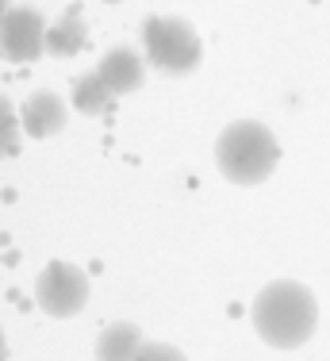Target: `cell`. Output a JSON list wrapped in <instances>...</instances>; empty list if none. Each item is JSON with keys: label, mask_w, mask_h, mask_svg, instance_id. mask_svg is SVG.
Wrapping results in <instances>:
<instances>
[{"label": "cell", "mask_w": 330, "mask_h": 361, "mask_svg": "<svg viewBox=\"0 0 330 361\" xmlns=\"http://www.w3.org/2000/svg\"><path fill=\"white\" fill-rule=\"evenodd\" d=\"M97 73L104 77V85H108L116 97H127V92L142 89L146 66H142V58H138L131 47H116V50H108V54L100 58Z\"/></svg>", "instance_id": "cell-6"}, {"label": "cell", "mask_w": 330, "mask_h": 361, "mask_svg": "<svg viewBox=\"0 0 330 361\" xmlns=\"http://www.w3.org/2000/svg\"><path fill=\"white\" fill-rule=\"evenodd\" d=\"M250 319H254V331L265 346L273 350H300L311 342L319 326V304L315 292L300 281H269V285L257 292L254 307H250Z\"/></svg>", "instance_id": "cell-1"}, {"label": "cell", "mask_w": 330, "mask_h": 361, "mask_svg": "<svg viewBox=\"0 0 330 361\" xmlns=\"http://www.w3.org/2000/svg\"><path fill=\"white\" fill-rule=\"evenodd\" d=\"M135 361H188V357L177 346H169V342H146Z\"/></svg>", "instance_id": "cell-12"}, {"label": "cell", "mask_w": 330, "mask_h": 361, "mask_svg": "<svg viewBox=\"0 0 330 361\" xmlns=\"http://www.w3.org/2000/svg\"><path fill=\"white\" fill-rule=\"evenodd\" d=\"M47 50V20L35 8L20 4L8 8V16L0 20V54L8 62H35Z\"/></svg>", "instance_id": "cell-5"}, {"label": "cell", "mask_w": 330, "mask_h": 361, "mask_svg": "<svg viewBox=\"0 0 330 361\" xmlns=\"http://www.w3.org/2000/svg\"><path fill=\"white\" fill-rule=\"evenodd\" d=\"M35 304L50 319H73L89 304V277H85V269H77L69 262H47V269L35 281Z\"/></svg>", "instance_id": "cell-4"}, {"label": "cell", "mask_w": 330, "mask_h": 361, "mask_svg": "<svg viewBox=\"0 0 330 361\" xmlns=\"http://www.w3.org/2000/svg\"><path fill=\"white\" fill-rule=\"evenodd\" d=\"M142 47H146V62L161 73H192L204 58V42L192 31V23L181 16H150L142 23Z\"/></svg>", "instance_id": "cell-3"}, {"label": "cell", "mask_w": 330, "mask_h": 361, "mask_svg": "<svg viewBox=\"0 0 330 361\" xmlns=\"http://www.w3.org/2000/svg\"><path fill=\"white\" fill-rule=\"evenodd\" d=\"M20 123L31 139H50V135H58L66 127V104L54 92H35L20 108Z\"/></svg>", "instance_id": "cell-7"}, {"label": "cell", "mask_w": 330, "mask_h": 361, "mask_svg": "<svg viewBox=\"0 0 330 361\" xmlns=\"http://www.w3.org/2000/svg\"><path fill=\"white\" fill-rule=\"evenodd\" d=\"M142 346L146 338L135 323H111L97 338V361H135Z\"/></svg>", "instance_id": "cell-8"}, {"label": "cell", "mask_w": 330, "mask_h": 361, "mask_svg": "<svg viewBox=\"0 0 330 361\" xmlns=\"http://www.w3.org/2000/svg\"><path fill=\"white\" fill-rule=\"evenodd\" d=\"M116 97V92L104 85V77L92 70V73H81L73 81V108L81 111V116H97V111L108 108V100Z\"/></svg>", "instance_id": "cell-10"}, {"label": "cell", "mask_w": 330, "mask_h": 361, "mask_svg": "<svg viewBox=\"0 0 330 361\" xmlns=\"http://www.w3.org/2000/svg\"><path fill=\"white\" fill-rule=\"evenodd\" d=\"M20 116H16L12 100L0 97V158H12L20 150Z\"/></svg>", "instance_id": "cell-11"}, {"label": "cell", "mask_w": 330, "mask_h": 361, "mask_svg": "<svg viewBox=\"0 0 330 361\" xmlns=\"http://www.w3.org/2000/svg\"><path fill=\"white\" fill-rule=\"evenodd\" d=\"M85 39H89V31H85V20H81V4L66 8V16L54 23V27H47V50L58 58H73L81 54Z\"/></svg>", "instance_id": "cell-9"}, {"label": "cell", "mask_w": 330, "mask_h": 361, "mask_svg": "<svg viewBox=\"0 0 330 361\" xmlns=\"http://www.w3.org/2000/svg\"><path fill=\"white\" fill-rule=\"evenodd\" d=\"M8 357V346H4V331H0V361Z\"/></svg>", "instance_id": "cell-13"}, {"label": "cell", "mask_w": 330, "mask_h": 361, "mask_svg": "<svg viewBox=\"0 0 330 361\" xmlns=\"http://www.w3.org/2000/svg\"><path fill=\"white\" fill-rule=\"evenodd\" d=\"M281 161V142L257 119H238L215 139V166L231 185H262Z\"/></svg>", "instance_id": "cell-2"}, {"label": "cell", "mask_w": 330, "mask_h": 361, "mask_svg": "<svg viewBox=\"0 0 330 361\" xmlns=\"http://www.w3.org/2000/svg\"><path fill=\"white\" fill-rule=\"evenodd\" d=\"M108 4H119V0H108Z\"/></svg>", "instance_id": "cell-15"}, {"label": "cell", "mask_w": 330, "mask_h": 361, "mask_svg": "<svg viewBox=\"0 0 330 361\" xmlns=\"http://www.w3.org/2000/svg\"><path fill=\"white\" fill-rule=\"evenodd\" d=\"M8 8H12V4H8V0H0V20L8 16Z\"/></svg>", "instance_id": "cell-14"}]
</instances>
